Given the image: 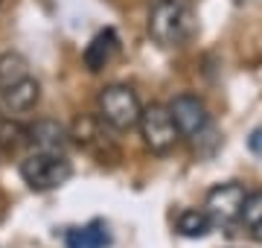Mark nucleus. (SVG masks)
<instances>
[{"instance_id": "obj_16", "label": "nucleus", "mask_w": 262, "mask_h": 248, "mask_svg": "<svg viewBox=\"0 0 262 248\" xmlns=\"http://www.w3.org/2000/svg\"><path fill=\"white\" fill-rule=\"evenodd\" d=\"M248 234H251V239H253V242H259V245H262V222L256 225V228H251Z\"/></svg>"}, {"instance_id": "obj_9", "label": "nucleus", "mask_w": 262, "mask_h": 248, "mask_svg": "<svg viewBox=\"0 0 262 248\" xmlns=\"http://www.w3.org/2000/svg\"><path fill=\"white\" fill-rule=\"evenodd\" d=\"M117 53H120V38H117V32H114V29H102V32H96L94 38H91V44L84 47L82 61L91 73H99V70H105V67L111 65Z\"/></svg>"}, {"instance_id": "obj_11", "label": "nucleus", "mask_w": 262, "mask_h": 248, "mask_svg": "<svg viewBox=\"0 0 262 248\" xmlns=\"http://www.w3.org/2000/svg\"><path fill=\"white\" fill-rule=\"evenodd\" d=\"M175 228H178L181 237L198 239V237H207V234L213 231V222H210V216H207L204 210L189 208V210H181V213H178V219H175Z\"/></svg>"}, {"instance_id": "obj_3", "label": "nucleus", "mask_w": 262, "mask_h": 248, "mask_svg": "<svg viewBox=\"0 0 262 248\" xmlns=\"http://www.w3.org/2000/svg\"><path fill=\"white\" fill-rule=\"evenodd\" d=\"M137 129H140V137H143V146L155 155H169L178 143V129L169 117V108L160 102H151V105H143L140 111V120H137Z\"/></svg>"}, {"instance_id": "obj_7", "label": "nucleus", "mask_w": 262, "mask_h": 248, "mask_svg": "<svg viewBox=\"0 0 262 248\" xmlns=\"http://www.w3.org/2000/svg\"><path fill=\"white\" fill-rule=\"evenodd\" d=\"M27 143L32 146V152L67 158V149L73 140H70V129L64 123H58L53 117H41L32 126H27Z\"/></svg>"}, {"instance_id": "obj_1", "label": "nucleus", "mask_w": 262, "mask_h": 248, "mask_svg": "<svg viewBox=\"0 0 262 248\" xmlns=\"http://www.w3.org/2000/svg\"><path fill=\"white\" fill-rule=\"evenodd\" d=\"M149 35L160 47H184L195 35V12L189 0H155L149 12Z\"/></svg>"}, {"instance_id": "obj_2", "label": "nucleus", "mask_w": 262, "mask_h": 248, "mask_svg": "<svg viewBox=\"0 0 262 248\" xmlns=\"http://www.w3.org/2000/svg\"><path fill=\"white\" fill-rule=\"evenodd\" d=\"M143 102L137 91L131 85H122V82H114V85H105L96 96V117L99 123L111 126L117 132H128V129H137V120H140Z\"/></svg>"}, {"instance_id": "obj_14", "label": "nucleus", "mask_w": 262, "mask_h": 248, "mask_svg": "<svg viewBox=\"0 0 262 248\" xmlns=\"http://www.w3.org/2000/svg\"><path fill=\"white\" fill-rule=\"evenodd\" d=\"M239 222L245 228L251 231L262 222V190H253L245 196V204H242V213H239Z\"/></svg>"}, {"instance_id": "obj_12", "label": "nucleus", "mask_w": 262, "mask_h": 248, "mask_svg": "<svg viewBox=\"0 0 262 248\" xmlns=\"http://www.w3.org/2000/svg\"><path fill=\"white\" fill-rule=\"evenodd\" d=\"M29 76V61L27 56H20L15 50H6L0 53V88H9L15 82Z\"/></svg>"}, {"instance_id": "obj_17", "label": "nucleus", "mask_w": 262, "mask_h": 248, "mask_svg": "<svg viewBox=\"0 0 262 248\" xmlns=\"http://www.w3.org/2000/svg\"><path fill=\"white\" fill-rule=\"evenodd\" d=\"M3 213H6V201H3V196H0V219H3Z\"/></svg>"}, {"instance_id": "obj_6", "label": "nucleus", "mask_w": 262, "mask_h": 248, "mask_svg": "<svg viewBox=\"0 0 262 248\" xmlns=\"http://www.w3.org/2000/svg\"><path fill=\"white\" fill-rule=\"evenodd\" d=\"M245 187L236 181H227V184H215L213 190L207 193L204 199V213L210 216L213 225H233L239 222V213H242V204H245Z\"/></svg>"}, {"instance_id": "obj_15", "label": "nucleus", "mask_w": 262, "mask_h": 248, "mask_svg": "<svg viewBox=\"0 0 262 248\" xmlns=\"http://www.w3.org/2000/svg\"><path fill=\"white\" fill-rule=\"evenodd\" d=\"M248 146H251V152L262 155V129H253L251 137H248Z\"/></svg>"}, {"instance_id": "obj_4", "label": "nucleus", "mask_w": 262, "mask_h": 248, "mask_svg": "<svg viewBox=\"0 0 262 248\" xmlns=\"http://www.w3.org/2000/svg\"><path fill=\"white\" fill-rule=\"evenodd\" d=\"M73 175V167L67 158H58V155H41V152H29L24 161H20V178L24 184H29L32 190L47 193L56 190Z\"/></svg>"}, {"instance_id": "obj_5", "label": "nucleus", "mask_w": 262, "mask_h": 248, "mask_svg": "<svg viewBox=\"0 0 262 248\" xmlns=\"http://www.w3.org/2000/svg\"><path fill=\"white\" fill-rule=\"evenodd\" d=\"M166 108H169V117H172V123H175L181 137L201 140V137L210 132V111H207V105H204L201 96L178 94Z\"/></svg>"}, {"instance_id": "obj_8", "label": "nucleus", "mask_w": 262, "mask_h": 248, "mask_svg": "<svg viewBox=\"0 0 262 248\" xmlns=\"http://www.w3.org/2000/svg\"><path fill=\"white\" fill-rule=\"evenodd\" d=\"M0 102L6 108V114H12V117L29 114L41 102V82L35 76H27L9 88H0Z\"/></svg>"}, {"instance_id": "obj_10", "label": "nucleus", "mask_w": 262, "mask_h": 248, "mask_svg": "<svg viewBox=\"0 0 262 248\" xmlns=\"http://www.w3.org/2000/svg\"><path fill=\"white\" fill-rule=\"evenodd\" d=\"M108 242H111V234L105 228V222H99V219L88 222L82 228L67 231V237H64L67 248H105Z\"/></svg>"}, {"instance_id": "obj_13", "label": "nucleus", "mask_w": 262, "mask_h": 248, "mask_svg": "<svg viewBox=\"0 0 262 248\" xmlns=\"http://www.w3.org/2000/svg\"><path fill=\"white\" fill-rule=\"evenodd\" d=\"M27 143V126H20L12 114H0V149H18Z\"/></svg>"}, {"instance_id": "obj_18", "label": "nucleus", "mask_w": 262, "mask_h": 248, "mask_svg": "<svg viewBox=\"0 0 262 248\" xmlns=\"http://www.w3.org/2000/svg\"><path fill=\"white\" fill-rule=\"evenodd\" d=\"M0 3H3V0H0Z\"/></svg>"}]
</instances>
